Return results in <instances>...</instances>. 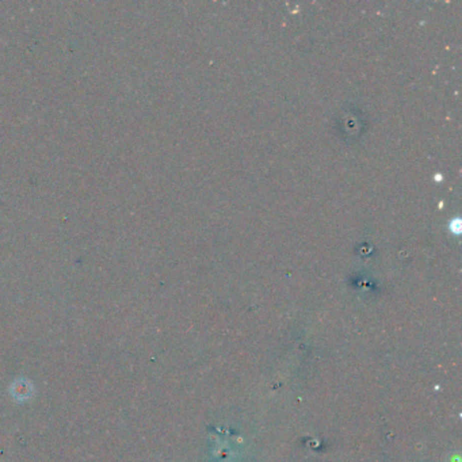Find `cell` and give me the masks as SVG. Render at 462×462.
<instances>
[]
</instances>
